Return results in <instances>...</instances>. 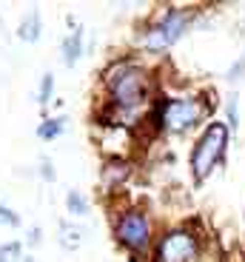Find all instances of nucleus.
Returning a JSON list of instances; mask_svg holds the SVG:
<instances>
[{
	"instance_id": "2eb2a0df",
	"label": "nucleus",
	"mask_w": 245,
	"mask_h": 262,
	"mask_svg": "<svg viewBox=\"0 0 245 262\" xmlns=\"http://www.w3.org/2000/svg\"><path fill=\"white\" fill-rule=\"evenodd\" d=\"M228 128H237L239 125V108H237V94H231L228 97Z\"/></svg>"
},
{
	"instance_id": "4468645a",
	"label": "nucleus",
	"mask_w": 245,
	"mask_h": 262,
	"mask_svg": "<svg viewBox=\"0 0 245 262\" xmlns=\"http://www.w3.org/2000/svg\"><path fill=\"white\" fill-rule=\"evenodd\" d=\"M12 259H23V256H20V243L0 245V262H12Z\"/></svg>"
},
{
	"instance_id": "7ed1b4c3",
	"label": "nucleus",
	"mask_w": 245,
	"mask_h": 262,
	"mask_svg": "<svg viewBox=\"0 0 245 262\" xmlns=\"http://www.w3.org/2000/svg\"><path fill=\"white\" fill-rule=\"evenodd\" d=\"M228 134H231V128L226 123H219V120L206 123L203 134L197 137V143L191 148V157H188L191 177L197 185L206 183L214 174V168L222 163V157H226V151H228Z\"/></svg>"
},
{
	"instance_id": "1a4fd4ad",
	"label": "nucleus",
	"mask_w": 245,
	"mask_h": 262,
	"mask_svg": "<svg viewBox=\"0 0 245 262\" xmlns=\"http://www.w3.org/2000/svg\"><path fill=\"white\" fill-rule=\"evenodd\" d=\"M63 131H66V117H49L37 125V137L52 143V140H57Z\"/></svg>"
},
{
	"instance_id": "f257e3e1",
	"label": "nucleus",
	"mask_w": 245,
	"mask_h": 262,
	"mask_svg": "<svg viewBox=\"0 0 245 262\" xmlns=\"http://www.w3.org/2000/svg\"><path fill=\"white\" fill-rule=\"evenodd\" d=\"M103 85L108 92V112L117 117L137 112L143 103L151 100V74L137 60H117L106 69Z\"/></svg>"
},
{
	"instance_id": "6e6552de",
	"label": "nucleus",
	"mask_w": 245,
	"mask_h": 262,
	"mask_svg": "<svg viewBox=\"0 0 245 262\" xmlns=\"http://www.w3.org/2000/svg\"><path fill=\"white\" fill-rule=\"evenodd\" d=\"M60 52H63V63H66V66L77 63L80 54H83V32H80V29H74V32L63 40V49H60Z\"/></svg>"
},
{
	"instance_id": "423d86ee",
	"label": "nucleus",
	"mask_w": 245,
	"mask_h": 262,
	"mask_svg": "<svg viewBox=\"0 0 245 262\" xmlns=\"http://www.w3.org/2000/svg\"><path fill=\"white\" fill-rule=\"evenodd\" d=\"M199 256H203V236L188 225H177L157 236L151 262H199Z\"/></svg>"
},
{
	"instance_id": "0eeeda50",
	"label": "nucleus",
	"mask_w": 245,
	"mask_h": 262,
	"mask_svg": "<svg viewBox=\"0 0 245 262\" xmlns=\"http://www.w3.org/2000/svg\"><path fill=\"white\" fill-rule=\"evenodd\" d=\"M40 29H43V23H40V12H29L26 17L20 20L17 37L26 40V43H37V40H40Z\"/></svg>"
},
{
	"instance_id": "f03ea898",
	"label": "nucleus",
	"mask_w": 245,
	"mask_h": 262,
	"mask_svg": "<svg viewBox=\"0 0 245 262\" xmlns=\"http://www.w3.org/2000/svg\"><path fill=\"white\" fill-rule=\"evenodd\" d=\"M208 114H211V105L197 94H188V97L160 100L154 108V123L166 134H186V131L197 128Z\"/></svg>"
},
{
	"instance_id": "39448f33",
	"label": "nucleus",
	"mask_w": 245,
	"mask_h": 262,
	"mask_svg": "<svg viewBox=\"0 0 245 262\" xmlns=\"http://www.w3.org/2000/svg\"><path fill=\"white\" fill-rule=\"evenodd\" d=\"M194 12L191 9H166V12L160 14L157 23L146 29V32L140 34V49L148 54H163L177 43L183 34H186L188 23H191Z\"/></svg>"
},
{
	"instance_id": "9b49d317",
	"label": "nucleus",
	"mask_w": 245,
	"mask_h": 262,
	"mask_svg": "<svg viewBox=\"0 0 245 262\" xmlns=\"http://www.w3.org/2000/svg\"><path fill=\"white\" fill-rule=\"evenodd\" d=\"M80 236L83 234H80L72 223H60V245H63L66 251H77L80 248Z\"/></svg>"
},
{
	"instance_id": "20e7f679",
	"label": "nucleus",
	"mask_w": 245,
	"mask_h": 262,
	"mask_svg": "<svg viewBox=\"0 0 245 262\" xmlns=\"http://www.w3.org/2000/svg\"><path fill=\"white\" fill-rule=\"evenodd\" d=\"M114 239L126 251H131L134 256L148 254V248L154 245V220L148 214V208H123L114 216Z\"/></svg>"
},
{
	"instance_id": "f8f14e48",
	"label": "nucleus",
	"mask_w": 245,
	"mask_h": 262,
	"mask_svg": "<svg viewBox=\"0 0 245 262\" xmlns=\"http://www.w3.org/2000/svg\"><path fill=\"white\" fill-rule=\"evenodd\" d=\"M52 89H54V74L46 72L43 77H40V89H37V103L43 105V108L52 103Z\"/></svg>"
},
{
	"instance_id": "f3484780",
	"label": "nucleus",
	"mask_w": 245,
	"mask_h": 262,
	"mask_svg": "<svg viewBox=\"0 0 245 262\" xmlns=\"http://www.w3.org/2000/svg\"><path fill=\"white\" fill-rule=\"evenodd\" d=\"M40 177L49 180V183L54 180V171H52V163H49V160H43V165H40Z\"/></svg>"
},
{
	"instance_id": "a211bd4d",
	"label": "nucleus",
	"mask_w": 245,
	"mask_h": 262,
	"mask_svg": "<svg viewBox=\"0 0 245 262\" xmlns=\"http://www.w3.org/2000/svg\"><path fill=\"white\" fill-rule=\"evenodd\" d=\"M29 245H40V228H34L32 234H29Z\"/></svg>"
},
{
	"instance_id": "9d476101",
	"label": "nucleus",
	"mask_w": 245,
	"mask_h": 262,
	"mask_svg": "<svg viewBox=\"0 0 245 262\" xmlns=\"http://www.w3.org/2000/svg\"><path fill=\"white\" fill-rule=\"evenodd\" d=\"M66 208H69V214H72V216H86L88 214V200L80 194L77 188H72L66 194Z\"/></svg>"
},
{
	"instance_id": "ddd939ff",
	"label": "nucleus",
	"mask_w": 245,
	"mask_h": 262,
	"mask_svg": "<svg viewBox=\"0 0 245 262\" xmlns=\"http://www.w3.org/2000/svg\"><path fill=\"white\" fill-rule=\"evenodd\" d=\"M0 225H9V228H17V225H20V216L14 214L9 205H3V203H0Z\"/></svg>"
},
{
	"instance_id": "dca6fc26",
	"label": "nucleus",
	"mask_w": 245,
	"mask_h": 262,
	"mask_svg": "<svg viewBox=\"0 0 245 262\" xmlns=\"http://www.w3.org/2000/svg\"><path fill=\"white\" fill-rule=\"evenodd\" d=\"M245 77V57H239V63L231 66V72H228V80H242Z\"/></svg>"
}]
</instances>
